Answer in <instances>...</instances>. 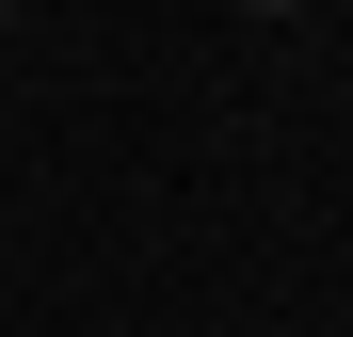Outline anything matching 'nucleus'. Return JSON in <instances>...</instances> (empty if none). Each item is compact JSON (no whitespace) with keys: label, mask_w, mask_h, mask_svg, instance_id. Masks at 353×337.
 I'll return each mask as SVG.
<instances>
[{"label":"nucleus","mask_w":353,"mask_h":337,"mask_svg":"<svg viewBox=\"0 0 353 337\" xmlns=\"http://www.w3.org/2000/svg\"><path fill=\"white\" fill-rule=\"evenodd\" d=\"M241 17H289V0H241Z\"/></svg>","instance_id":"obj_1"},{"label":"nucleus","mask_w":353,"mask_h":337,"mask_svg":"<svg viewBox=\"0 0 353 337\" xmlns=\"http://www.w3.org/2000/svg\"><path fill=\"white\" fill-rule=\"evenodd\" d=\"M0 32H17V0H0Z\"/></svg>","instance_id":"obj_2"}]
</instances>
